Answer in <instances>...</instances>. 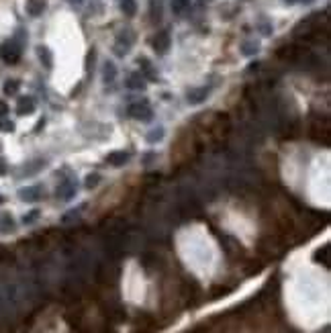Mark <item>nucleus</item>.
I'll list each match as a JSON object with an SVG mask.
<instances>
[{"mask_svg":"<svg viewBox=\"0 0 331 333\" xmlns=\"http://www.w3.org/2000/svg\"><path fill=\"white\" fill-rule=\"evenodd\" d=\"M329 288L327 280L321 284L319 270H300L286 284V307L293 319L305 329H313L327 317Z\"/></svg>","mask_w":331,"mask_h":333,"instance_id":"1","label":"nucleus"},{"mask_svg":"<svg viewBox=\"0 0 331 333\" xmlns=\"http://www.w3.org/2000/svg\"><path fill=\"white\" fill-rule=\"evenodd\" d=\"M53 29L58 31L55 43H51L53 60L58 64V88L64 90L72 88L80 74H82V58H84V43H82V33L78 29V23L70 15H62L55 19Z\"/></svg>","mask_w":331,"mask_h":333,"instance_id":"2","label":"nucleus"},{"mask_svg":"<svg viewBox=\"0 0 331 333\" xmlns=\"http://www.w3.org/2000/svg\"><path fill=\"white\" fill-rule=\"evenodd\" d=\"M176 245L188 270H192L200 278H209L217 270L219 247L211 237V233L202 225H190L180 229L176 237Z\"/></svg>","mask_w":331,"mask_h":333,"instance_id":"3","label":"nucleus"},{"mask_svg":"<svg viewBox=\"0 0 331 333\" xmlns=\"http://www.w3.org/2000/svg\"><path fill=\"white\" fill-rule=\"evenodd\" d=\"M307 188L311 199L317 204H327L329 202V158L327 154L317 156L315 162L309 168V176H307Z\"/></svg>","mask_w":331,"mask_h":333,"instance_id":"4","label":"nucleus"},{"mask_svg":"<svg viewBox=\"0 0 331 333\" xmlns=\"http://www.w3.org/2000/svg\"><path fill=\"white\" fill-rule=\"evenodd\" d=\"M123 295H125V299L129 302H135V304H139L145 297L143 276L135 264H129V268L125 272V278H123Z\"/></svg>","mask_w":331,"mask_h":333,"instance_id":"5","label":"nucleus"},{"mask_svg":"<svg viewBox=\"0 0 331 333\" xmlns=\"http://www.w3.org/2000/svg\"><path fill=\"white\" fill-rule=\"evenodd\" d=\"M127 113H129V117H133V119H137V121H149L151 115H154V110L149 108L147 102H135V104L129 106Z\"/></svg>","mask_w":331,"mask_h":333,"instance_id":"6","label":"nucleus"},{"mask_svg":"<svg viewBox=\"0 0 331 333\" xmlns=\"http://www.w3.org/2000/svg\"><path fill=\"white\" fill-rule=\"evenodd\" d=\"M19 199L25 202H35L41 199V188L39 186H27L19 190Z\"/></svg>","mask_w":331,"mask_h":333,"instance_id":"7","label":"nucleus"},{"mask_svg":"<svg viewBox=\"0 0 331 333\" xmlns=\"http://www.w3.org/2000/svg\"><path fill=\"white\" fill-rule=\"evenodd\" d=\"M17 229V223H15V219H12V215L10 213H0V233L2 235H8V233H12Z\"/></svg>","mask_w":331,"mask_h":333,"instance_id":"8","label":"nucleus"},{"mask_svg":"<svg viewBox=\"0 0 331 333\" xmlns=\"http://www.w3.org/2000/svg\"><path fill=\"white\" fill-rule=\"evenodd\" d=\"M27 12H29L31 17H39L41 12L45 8V0H27Z\"/></svg>","mask_w":331,"mask_h":333,"instance_id":"9","label":"nucleus"},{"mask_svg":"<svg viewBox=\"0 0 331 333\" xmlns=\"http://www.w3.org/2000/svg\"><path fill=\"white\" fill-rule=\"evenodd\" d=\"M127 160H129L127 151H113V154L106 158V162H108L110 166H121V164H125Z\"/></svg>","mask_w":331,"mask_h":333,"instance_id":"10","label":"nucleus"},{"mask_svg":"<svg viewBox=\"0 0 331 333\" xmlns=\"http://www.w3.org/2000/svg\"><path fill=\"white\" fill-rule=\"evenodd\" d=\"M31 110H33V100L31 99H25V96H23V99L19 100V113L21 115H29Z\"/></svg>","mask_w":331,"mask_h":333,"instance_id":"11","label":"nucleus"},{"mask_svg":"<svg viewBox=\"0 0 331 333\" xmlns=\"http://www.w3.org/2000/svg\"><path fill=\"white\" fill-rule=\"evenodd\" d=\"M188 4H190V0H172V8H174V12H184L186 8H188Z\"/></svg>","mask_w":331,"mask_h":333,"instance_id":"12","label":"nucleus"},{"mask_svg":"<svg viewBox=\"0 0 331 333\" xmlns=\"http://www.w3.org/2000/svg\"><path fill=\"white\" fill-rule=\"evenodd\" d=\"M162 137H164V129H162V127H160V129L156 127V129H151V131L147 133V141H149V143H156L158 139H162Z\"/></svg>","mask_w":331,"mask_h":333,"instance_id":"13","label":"nucleus"},{"mask_svg":"<svg viewBox=\"0 0 331 333\" xmlns=\"http://www.w3.org/2000/svg\"><path fill=\"white\" fill-rule=\"evenodd\" d=\"M135 10H137L135 0H123V12H127V15H135Z\"/></svg>","mask_w":331,"mask_h":333,"instance_id":"14","label":"nucleus"},{"mask_svg":"<svg viewBox=\"0 0 331 333\" xmlns=\"http://www.w3.org/2000/svg\"><path fill=\"white\" fill-rule=\"evenodd\" d=\"M113 80H115V66L106 64L104 66V82H113Z\"/></svg>","mask_w":331,"mask_h":333,"instance_id":"15","label":"nucleus"},{"mask_svg":"<svg viewBox=\"0 0 331 333\" xmlns=\"http://www.w3.org/2000/svg\"><path fill=\"white\" fill-rule=\"evenodd\" d=\"M127 86H129V88H137V90H141V88L145 86V82H143L141 78H139V80H135V78H129V80H127Z\"/></svg>","mask_w":331,"mask_h":333,"instance_id":"16","label":"nucleus"},{"mask_svg":"<svg viewBox=\"0 0 331 333\" xmlns=\"http://www.w3.org/2000/svg\"><path fill=\"white\" fill-rule=\"evenodd\" d=\"M17 88H19V82H15V80L6 82V84H4V92H6V94H15Z\"/></svg>","mask_w":331,"mask_h":333,"instance_id":"17","label":"nucleus"},{"mask_svg":"<svg viewBox=\"0 0 331 333\" xmlns=\"http://www.w3.org/2000/svg\"><path fill=\"white\" fill-rule=\"evenodd\" d=\"M37 217H39V211H31L29 215H25V219H23V221H25V223H31V221H33V219H37Z\"/></svg>","mask_w":331,"mask_h":333,"instance_id":"18","label":"nucleus"},{"mask_svg":"<svg viewBox=\"0 0 331 333\" xmlns=\"http://www.w3.org/2000/svg\"><path fill=\"white\" fill-rule=\"evenodd\" d=\"M6 174V164H4V158H0V176Z\"/></svg>","mask_w":331,"mask_h":333,"instance_id":"19","label":"nucleus"},{"mask_svg":"<svg viewBox=\"0 0 331 333\" xmlns=\"http://www.w3.org/2000/svg\"><path fill=\"white\" fill-rule=\"evenodd\" d=\"M6 110H8L6 102H2V100H0V115H6Z\"/></svg>","mask_w":331,"mask_h":333,"instance_id":"20","label":"nucleus"},{"mask_svg":"<svg viewBox=\"0 0 331 333\" xmlns=\"http://www.w3.org/2000/svg\"><path fill=\"white\" fill-rule=\"evenodd\" d=\"M2 200H4V199H2V197H0V204H2Z\"/></svg>","mask_w":331,"mask_h":333,"instance_id":"21","label":"nucleus"}]
</instances>
